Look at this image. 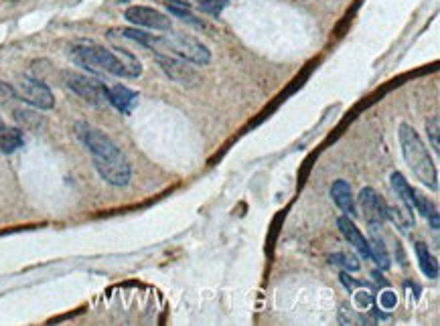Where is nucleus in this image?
<instances>
[{
    "instance_id": "1",
    "label": "nucleus",
    "mask_w": 440,
    "mask_h": 326,
    "mask_svg": "<svg viewBox=\"0 0 440 326\" xmlns=\"http://www.w3.org/2000/svg\"><path fill=\"white\" fill-rule=\"evenodd\" d=\"M76 134L91 154V161H94L98 175L108 185L126 187L130 183L132 166L124 156V152L114 144V140L108 134H104L101 130L94 128V126L84 124V122L76 126Z\"/></svg>"
},
{
    "instance_id": "2",
    "label": "nucleus",
    "mask_w": 440,
    "mask_h": 326,
    "mask_svg": "<svg viewBox=\"0 0 440 326\" xmlns=\"http://www.w3.org/2000/svg\"><path fill=\"white\" fill-rule=\"evenodd\" d=\"M77 65L91 73H110L116 77H139L142 73L140 61L124 49H108L101 45H77L71 49Z\"/></svg>"
},
{
    "instance_id": "3",
    "label": "nucleus",
    "mask_w": 440,
    "mask_h": 326,
    "mask_svg": "<svg viewBox=\"0 0 440 326\" xmlns=\"http://www.w3.org/2000/svg\"><path fill=\"white\" fill-rule=\"evenodd\" d=\"M122 35L132 41H139L144 47H149L154 53L166 51L175 57H181L195 65H209L211 63V51L203 45L199 39L187 33H173L169 31L166 35H152L146 31H136V29H122Z\"/></svg>"
},
{
    "instance_id": "4",
    "label": "nucleus",
    "mask_w": 440,
    "mask_h": 326,
    "mask_svg": "<svg viewBox=\"0 0 440 326\" xmlns=\"http://www.w3.org/2000/svg\"><path fill=\"white\" fill-rule=\"evenodd\" d=\"M398 138H400L404 161L412 168V173L418 176V180L430 190H436L439 188V173H436V166L432 163V156L428 152L426 144L418 136V132L412 126L402 124L398 130Z\"/></svg>"
},
{
    "instance_id": "5",
    "label": "nucleus",
    "mask_w": 440,
    "mask_h": 326,
    "mask_svg": "<svg viewBox=\"0 0 440 326\" xmlns=\"http://www.w3.org/2000/svg\"><path fill=\"white\" fill-rule=\"evenodd\" d=\"M154 59L159 63V67L164 71V76L169 77L171 81L181 83L183 88H195L201 83V76L197 73V69L185 59L175 57L171 53H154Z\"/></svg>"
},
{
    "instance_id": "6",
    "label": "nucleus",
    "mask_w": 440,
    "mask_h": 326,
    "mask_svg": "<svg viewBox=\"0 0 440 326\" xmlns=\"http://www.w3.org/2000/svg\"><path fill=\"white\" fill-rule=\"evenodd\" d=\"M14 91H16L19 100L26 101L29 106H33L37 110H53V106H55L53 91L35 77H21Z\"/></svg>"
},
{
    "instance_id": "7",
    "label": "nucleus",
    "mask_w": 440,
    "mask_h": 326,
    "mask_svg": "<svg viewBox=\"0 0 440 326\" xmlns=\"http://www.w3.org/2000/svg\"><path fill=\"white\" fill-rule=\"evenodd\" d=\"M65 83L71 91H76L79 98H84L94 106H104L108 103V86L101 83L100 79L79 73H65Z\"/></svg>"
},
{
    "instance_id": "8",
    "label": "nucleus",
    "mask_w": 440,
    "mask_h": 326,
    "mask_svg": "<svg viewBox=\"0 0 440 326\" xmlns=\"http://www.w3.org/2000/svg\"><path fill=\"white\" fill-rule=\"evenodd\" d=\"M359 207L364 209V217L369 229H379L388 221V203L376 188L364 187L359 190Z\"/></svg>"
},
{
    "instance_id": "9",
    "label": "nucleus",
    "mask_w": 440,
    "mask_h": 326,
    "mask_svg": "<svg viewBox=\"0 0 440 326\" xmlns=\"http://www.w3.org/2000/svg\"><path fill=\"white\" fill-rule=\"evenodd\" d=\"M126 21L136 26H144L151 31H161V33H169L173 31V21L171 16H166L161 11L152 9V6H130L124 13Z\"/></svg>"
},
{
    "instance_id": "10",
    "label": "nucleus",
    "mask_w": 440,
    "mask_h": 326,
    "mask_svg": "<svg viewBox=\"0 0 440 326\" xmlns=\"http://www.w3.org/2000/svg\"><path fill=\"white\" fill-rule=\"evenodd\" d=\"M337 227H339V231L343 233V238L347 239L353 248L364 255L365 260H369V241H367V238L359 231V227L353 223V217L341 215L339 219H337Z\"/></svg>"
},
{
    "instance_id": "11",
    "label": "nucleus",
    "mask_w": 440,
    "mask_h": 326,
    "mask_svg": "<svg viewBox=\"0 0 440 326\" xmlns=\"http://www.w3.org/2000/svg\"><path fill=\"white\" fill-rule=\"evenodd\" d=\"M331 197H333L335 205H337L341 211H343V215L357 217V205H355V197H353L351 185H349L347 180H343V178L335 180V183L331 185Z\"/></svg>"
},
{
    "instance_id": "12",
    "label": "nucleus",
    "mask_w": 440,
    "mask_h": 326,
    "mask_svg": "<svg viewBox=\"0 0 440 326\" xmlns=\"http://www.w3.org/2000/svg\"><path fill=\"white\" fill-rule=\"evenodd\" d=\"M136 101H139V93L132 91L130 88H126V86H112V88H108V103H112L118 112L130 113L134 110Z\"/></svg>"
},
{
    "instance_id": "13",
    "label": "nucleus",
    "mask_w": 440,
    "mask_h": 326,
    "mask_svg": "<svg viewBox=\"0 0 440 326\" xmlns=\"http://www.w3.org/2000/svg\"><path fill=\"white\" fill-rule=\"evenodd\" d=\"M388 221H391L402 233H408V231L416 225L414 211H412L408 205H404V203L394 205V207L388 205Z\"/></svg>"
},
{
    "instance_id": "14",
    "label": "nucleus",
    "mask_w": 440,
    "mask_h": 326,
    "mask_svg": "<svg viewBox=\"0 0 440 326\" xmlns=\"http://www.w3.org/2000/svg\"><path fill=\"white\" fill-rule=\"evenodd\" d=\"M367 241H369V260H374L377 268H381V270H390V253H388L384 238L377 233V229H371V239H367Z\"/></svg>"
},
{
    "instance_id": "15",
    "label": "nucleus",
    "mask_w": 440,
    "mask_h": 326,
    "mask_svg": "<svg viewBox=\"0 0 440 326\" xmlns=\"http://www.w3.org/2000/svg\"><path fill=\"white\" fill-rule=\"evenodd\" d=\"M414 250H416V258H418V265H420L422 274L426 277H430V280H436V277H439V262H436V258L430 253L426 243H424V241H416Z\"/></svg>"
},
{
    "instance_id": "16",
    "label": "nucleus",
    "mask_w": 440,
    "mask_h": 326,
    "mask_svg": "<svg viewBox=\"0 0 440 326\" xmlns=\"http://www.w3.org/2000/svg\"><path fill=\"white\" fill-rule=\"evenodd\" d=\"M391 183V188L396 190V195H398V199L404 203V205H408L412 211L416 209V190L412 187H410V183L404 178V175H400V173H394L390 178Z\"/></svg>"
},
{
    "instance_id": "17",
    "label": "nucleus",
    "mask_w": 440,
    "mask_h": 326,
    "mask_svg": "<svg viewBox=\"0 0 440 326\" xmlns=\"http://www.w3.org/2000/svg\"><path fill=\"white\" fill-rule=\"evenodd\" d=\"M25 144L21 128H2L0 130V151L4 154H13Z\"/></svg>"
},
{
    "instance_id": "18",
    "label": "nucleus",
    "mask_w": 440,
    "mask_h": 326,
    "mask_svg": "<svg viewBox=\"0 0 440 326\" xmlns=\"http://www.w3.org/2000/svg\"><path fill=\"white\" fill-rule=\"evenodd\" d=\"M414 211H420V213L426 217V221L430 223V227L432 229H439V211H436V207L430 203V199L428 197H424V195H420L418 190H416V209Z\"/></svg>"
},
{
    "instance_id": "19",
    "label": "nucleus",
    "mask_w": 440,
    "mask_h": 326,
    "mask_svg": "<svg viewBox=\"0 0 440 326\" xmlns=\"http://www.w3.org/2000/svg\"><path fill=\"white\" fill-rule=\"evenodd\" d=\"M166 11H169L171 14H175V16H179L181 21H187L189 25L207 26L205 25V21L197 19V14H193V9H189V6L176 4V2H166Z\"/></svg>"
},
{
    "instance_id": "20",
    "label": "nucleus",
    "mask_w": 440,
    "mask_h": 326,
    "mask_svg": "<svg viewBox=\"0 0 440 326\" xmlns=\"http://www.w3.org/2000/svg\"><path fill=\"white\" fill-rule=\"evenodd\" d=\"M331 264L339 265V268H343V270H349V272H357L359 268H361V264H359V260L355 258V255H347V253H335V255H331Z\"/></svg>"
},
{
    "instance_id": "21",
    "label": "nucleus",
    "mask_w": 440,
    "mask_h": 326,
    "mask_svg": "<svg viewBox=\"0 0 440 326\" xmlns=\"http://www.w3.org/2000/svg\"><path fill=\"white\" fill-rule=\"evenodd\" d=\"M339 325H371L365 316L357 314L347 306H341L339 310Z\"/></svg>"
},
{
    "instance_id": "22",
    "label": "nucleus",
    "mask_w": 440,
    "mask_h": 326,
    "mask_svg": "<svg viewBox=\"0 0 440 326\" xmlns=\"http://www.w3.org/2000/svg\"><path fill=\"white\" fill-rule=\"evenodd\" d=\"M426 132H428V138H430V144H432V148L439 152V148H440V144H439V116H432V120H428Z\"/></svg>"
},
{
    "instance_id": "23",
    "label": "nucleus",
    "mask_w": 440,
    "mask_h": 326,
    "mask_svg": "<svg viewBox=\"0 0 440 326\" xmlns=\"http://www.w3.org/2000/svg\"><path fill=\"white\" fill-rule=\"evenodd\" d=\"M13 100H19L13 86H11V83H6V81H0V106H6L9 101H13Z\"/></svg>"
},
{
    "instance_id": "24",
    "label": "nucleus",
    "mask_w": 440,
    "mask_h": 326,
    "mask_svg": "<svg viewBox=\"0 0 440 326\" xmlns=\"http://www.w3.org/2000/svg\"><path fill=\"white\" fill-rule=\"evenodd\" d=\"M379 304L384 306V308H388V310H391L396 304H398V296L391 292V290H386V292H381V296H379Z\"/></svg>"
},
{
    "instance_id": "25",
    "label": "nucleus",
    "mask_w": 440,
    "mask_h": 326,
    "mask_svg": "<svg viewBox=\"0 0 440 326\" xmlns=\"http://www.w3.org/2000/svg\"><path fill=\"white\" fill-rule=\"evenodd\" d=\"M166 2H176V4H183V6H189V9H197V11H205V4L207 0H166Z\"/></svg>"
},
{
    "instance_id": "26",
    "label": "nucleus",
    "mask_w": 440,
    "mask_h": 326,
    "mask_svg": "<svg viewBox=\"0 0 440 326\" xmlns=\"http://www.w3.org/2000/svg\"><path fill=\"white\" fill-rule=\"evenodd\" d=\"M2 128H4V122H2V118H0V130H2Z\"/></svg>"
},
{
    "instance_id": "27",
    "label": "nucleus",
    "mask_w": 440,
    "mask_h": 326,
    "mask_svg": "<svg viewBox=\"0 0 440 326\" xmlns=\"http://www.w3.org/2000/svg\"><path fill=\"white\" fill-rule=\"evenodd\" d=\"M11 2H16V0H11Z\"/></svg>"
}]
</instances>
